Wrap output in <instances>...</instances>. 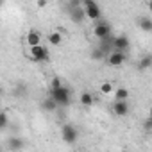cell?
<instances>
[{
  "label": "cell",
  "mask_w": 152,
  "mask_h": 152,
  "mask_svg": "<svg viewBox=\"0 0 152 152\" xmlns=\"http://www.w3.org/2000/svg\"><path fill=\"white\" fill-rule=\"evenodd\" d=\"M23 147H25L23 138H20V136H11V138H7V148H9V150L18 152V150H23Z\"/></svg>",
  "instance_id": "cell-8"
},
{
  "label": "cell",
  "mask_w": 152,
  "mask_h": 152,
  "mask_svg": "<svg viewBox=\"0 0 152 152\" xmlns=\"http://www.w3.org/2000/svg\"><path fill=\"white\" fill-rule=\"evenodd\" d=\"M0 152H2V148H0Z\"/></svg>",
  "instance_id": "cell-27"
},
{
  "label": "cell",
  "mask_w": 152,
  "mask_h": 152,
  "mask_svg": "<svg viewBox=\"0 0 152 152\" xmlns=\"http://www.w3.org/2000/svg\"><path fill=\"white\" fill-rule=\"evenodd\" d=\"M50 95V99L57 104V107L59 106H70V102H72V91H70V88L68 86H61L59 90H56V91H48Z\"/></svg>",
  "instance_id": "cell-1"
},
{
  "label": "cell",
  "mask_w": 152,
  "mask_h": 152,
  "mask_svg": "<svg viewBox=\"0 0 152 152\" xmlns=\"http://www.w3.org/2000/svg\"><path fill=\"white\" fill-rule=\"evenodd\" d=\"M150 66H152V56H148V54H147V56H143V57L140 59L138 68H140V70H148Z\"/></svg>",
  "instance_id": "cell-18"
},
{
  "label": "cell",
  "mask_w": 152,
  "mask_h": 152,
  "mask_svg": "<svg viewBox=\"0 0 152 152\" xmlns=\"http://www.w3.org/2000/svg\"><path fill=\"white\" fill-rule=\"evenodd\" d=\"M91 59H93V61H102V59H106V56H104V52L97 47V48L91 50Z\"/></svg>",
  "instance_id": "cell-22"
},
{
  "label": "cell",
  "mask_w": 152,
  "mask_h": 152,
  "mask_svg": "<svg viewBox=\"0 0 152 152\" xmlns=\"http://www.w3.org/2000/svg\"><path fill=\"white\" fill-rule=\"evenodd\" d=\"M61 86H63L61 79H59V77H52V81H50V84H48V91H56V90H59Z\"/></svg>",
  "instance_id": "cell-20"
},
{
  "label": "cell",
  "mask_w": 152,
  "mask_h": 152,
  "mask_svg": "<svg viewBox=\"0 0 152 152\" xmlns=\"http://www.w3.org/2000/svg\"><path fill=\"white\" fill-rule=\"evenodd\" d=\"M47 4H48L47 0H38V4H36V6H38L39 9H43V7H47Z\"/></svg>",
  "instance_id": "cell-25"
},
{
  "label": "cell",
  "mask_w": 152,
  "mask_h": 152,
  "mask_svg": "<svg viewBox=\"0 0 152 152\" xmlns=\"http://www.w3.org/2000/svg\"><path fill=\"white\" fill-rule=\"evenodd\" d=\"M9 125V116L6 111H0V131H4Z\"/></svg>",
  "instance_id": "cell-21"
},
{
  "label": "cell",
  "mask_w": 152,
  "mask_h": 152,
  "mask_svg": "<svg viewBox=\"0 0 152 152\" xmlns=\"http://www.w3.org/2000/svg\"><path fill=\"white\" fill-rule=\"evenodd\" d=\"M63 27H57V31H52L50 34H48V43L52 45V47H59L61 43H63Z\"/></svg>",
  "instance_id": "cell-11"
},
{
  "label": "cell",
  "mask_w": 152,
  "mask_h": 152,
  "mask_svg": "<svg viewBox=\"0 0 152 152\" xmlns=\"http://www.w3.org/2000/svg\"><path fill=\"white\" fill-rule=\"evenodd\" d=\"M138 27L143 32H150L152 31V18L150 16H140L138 18Z\"/></svg>",
  "instance_id": "cell-13"
},
{
  "label": "cell",
  "mask_w": 152,
  "mask_h": 152,
  "mask_svg": "<svg viewBox=\"0 0 152 152\" xmlns=\"http://www.w3.org/2000/svg\"><path fill=\"white\" fill-rule=\"evenodd\" d=\"M0 97H2V84H0Z\"/></svg>",
  "instance_id": "cell-26"
},
{
  "label": "cell",
  "mask_w": 152,
  "mask_h": 152,
  "mask_svg": "<svg viewBox=\"0 0 152 152\" xmlns=\"http://www.w3.org/2000/svg\"><path fill=\"white\" fill-rule=\"evenodd\" d=\"M83 9H84V16L90 20H100L102 16V9L97 2L93 0H83Z\"/></svg>",
  "instance_id": "cell-2"
},
{
  "label": "cell",
  "mask_w": 152,
  "mask_h": 152,
  "mask_svg": "<svg viewBox=\"0 0 152 152\" xmlns=\"http://www.w3.org/2000/svg\"><path fill=\"white\" fill-rule=\"evenodd\" d=\"M111 25L107 23V22H102V20H99L97 23H95V27H93V34H95V38H99V39H106L107 36H111Z\"/></svg>",
  "instance_id": "cell-5"
},
{
  "label": "cell",
  "mask_w": 152,
  "mask_h": 152,
  "mask_svg": "<svg viewBox=\"0 0 152 152\" xmlns=\"http://www.w3.org/2000/svg\"><path fill=\"white\" fill-rule=\"evenodd\" d=\"M29 56H31V59L32 61H36V63H45V61H48V48L47 47H43V45H38V47H31L29 48Z\"/></svg>",
  "instance_id": "cell-4"
},
{
  "label": "cell",
  "mask_w": 152,
  "mask_h": 152,
  "mask_svg": "<svg viewBox=\"0 0 152 152\" xmlns=\"http://www.w3.org/2000/svg\"><path fill=\"white\" fill-rule=\"evenodd\" d=\"M75 7H83V0H70L68 9H75Z\"/></svg>",
  "instance_id": "cell-23"
},
{
  "label": "cell",
  "mask_w": 152,
  "mask_h": 152,
  "mask_svg": "<svg viewBox=\"0 0 152 152\" xmlns=\"http://www.w3.org/2000/svg\"><path fill=\"white\" fill-rule=\"evenodd\" d=\"M25 41H27L29 48H31V47H38V45H41V34H39L36 29H31V31L27 32V36H25Z\"/></svg>",
  "instance_id": "cell-9"
},
{
  "label": "cell",
  "mask_w": 152,
  "mask_h": 152,
  "mask_svg": "<svg viewBox=\"0 0 152 152\" xmlns=\"http://www.w3.org/2000/svg\"><path fill=\"white\" fill-rule=\"evenodd\" d=\"M115 102H122V100H129V90L127 88H124V86H120V88H116L115 91Z\"/></svg>",
  "instance_id": "cell-15"
},
{
  "label": "cell",
  "mask_w": 152,
  "mask_h": 152,
  "mask_svg": "<svg viewBox=\"0 0 152 152\" xmlns=\"http://www.w3.org/2000/svg\"><path fill=\"white\" fill-rule=\"evenodd\" d=\"M84 9L83 7H75V9H70V20L73 23H83L84 22Z\"/></svg>",
  "instance_id": "cell-12"
},
{
  "label": "cell",
  "mask_w": 152,
  "mask_h": 152,
  "mask_svg": "<svg viewBox=\"0 0 152 152\" xmlns=\"http://www.w3.org/2000/svg\"><path fill=\"white\" fill-rule=\"evenodd\" d=\"M113 91H115V86H113V83L106 81V83H102V84H100V93H102V95H111Z\"/></svg>",
  "instance_id": "cell-19"
},
{
  "label": "cell",
  "mask_w": 152,
  "mask_h": 152,
  "mask_svg": "<svg viewBox=\"0 0 152 152\" xmlns=\"http://www.w3.org/2000/svg\"><path fill=\"white\" fill-rule=\"evenodd\" d=\"M113 113L116 116H127L129 115V102L127 100H122V102H115L113 104Z\"/></svg>",
  "instance_id": "cell-10"
},
{
  "label": "cell",
  "mask_w": 152,
  "mask_h": 152,
  "mask_svg": "<svg viewBox=\"0 0 152 152\" xmlns=\"http://www.w3.org/2000/svg\"><path fill=\"white\" fill-rule=\"evenodd\" d=\"M61 138L68 145H73L75 141H77V138H79V132H77V129H75L72 124H64L61 127Z\"/></svg>",
  "instance_id": "cell-3"
},
{
  "label": "cell",
  "mask_w": 152,
  "mask_h": 152,
  "mask_svg": "<svg viewBox=\"0 0 152 152\" xmlns=\"http://www.w3.org/2000/svg\"><path fill=\"white\" fill-rule=\"evenodd\" d=\"M41 107H43V111H47V113H54V111L57 109V104H56L50 97H47V99L41 100Z\"/></svg>",
  "instance_id": "cell-17"
},
{
  "label": "cell",
  "mask_w": 152,
  "mask_h": 152,
  "mask_svg": "<svg viewBox=\"0 0 152 152\" xmlns=\"http://www.w3.org/2000/svg\"><path fill=\"white\" fill-rule=\"evenodd\" d=\"M150 127H152V118L148 116V118L143 122V129H145V132H150Z\"/></svg>",
  "instance_id": "cell-24"
},
{
  "label": "cell",
  "mask_w": 152,
  "mask_h": 152,
  "mask_svg": "<svg viewBox=\"0 0 152 152\" xmlns=\"http://www.w3.org/2000/svg\"><path fill=\"white\" fill-rule=\"evenodd\" d=\"M113 38H115V36H107L106 39H100L99 48L104 52V56H107L109 52H113Z\"/></svg>",
  "instance_id": "cell-14"
},
{
  "label": "cell",
  "mask_w": 152,
  "mask_h": 152,
  "mask_svg": "<svg viewBox=\"0 0 152 152\" xmlns=\"http://www.w3.org/2000/svg\"><path fill=\"white\" fill-rule=\"evenodd\" d=\"M131 41L125 34H120V36H115L113 38V50H118V52H125L129 48Z\"/></svg>",
  "instance_id": "cell-7"
},
{
  "label": "cell",
  "mask_w": 152,
  "mask_h": 152,
  "mask_svg": "<svg viewBox=\"0 0 152 152\" xmlns=\"http://www.w3.org/2000/svg\"><path fill=\"white\" fill-rule=\"evenodd\" d=\"M125 59H127L125 52H118V50H113L106 56V61H107L109 66H122L125 63Z\"/></svg>",
  "instance_id": "cell-6"
},
{
  "label": "cell",
  "mask_w": 152,
  "mask_h": 152,
  "mask_svg": "<svg viewBox=\"0 0 152 152\" xmlns=\"http://www.w3.org/2000/svg\"><path fill=\"white\" fill-rule=\"evenodd\" d=\"M81 104H83L84 107H91V106L95 104V97H93L90 91H83V93H81Z\"/></svg>",
  "instance_id": "cell-16"
}]
</instances>
